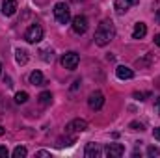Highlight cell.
I'll use <instances>...</instances> for the list:
<instances>
[{"instance_id":"cell-19","label":"cell","mask_w":160,"mask_h":158,"mask_svg":"<svg viewBox=\"0 0 160 158\" xmlns=\"http://www.w3.org/2000/svg\"><path fill=\"white\" fill-rule=\"evenodd\" d=\"M41 58H43L45 62H52L54 52H52V50H41Z\"/></svg>"},{"instance_id":"cell-24","label":"cell","mask_w":160,"mask_h":158,"mask_svg":"<svg viewBox=\"0 0 160 158\" xmlns=\"http://www.w3.org/2000/svg\"><path fill=\"white\" fill-rule=\"evenodd\" d=\"M153 136H155V140H160V126L153 130Z\"/></svg>"},{"instance_id":"cell-30","label":"cell","mask_w":160,"mask_h":158,"mask_svg":"<svg viewBox=\"0 0 160 158\" xmlns=\"http://www.w3.org/2000/svg\"><path fill=\"white\" fill-rule=\"evenodd\" d=\"M0 73H2V63H0Z\"/></svg>"},{"instance_id":"cell-1","label":"cell","mask_w":160,"mask_h":158,"mask_svg":"<svg viewBox=\"0 0 160 158\" xmlns=\"http://www.w3.org/2000/svg\"><path fill=\"white\" fill-rule=\"evenodd\" d=\"M116 37V26L112 21H102L99 28L95 30V43L99 47H106L110 41Z\"/></svg>"},{"instance_id":"cell-27","label":"cell","mask_w":160,"mask_h":158,"mask_svg":"<svg viewBox=\"0 0 160 158\" xmlns=\"http://www.w3.org/2000/svg\"><path fill=\"white\" fill-rule=\"evenodd\" d=\"M155 45L160 47V34H158V36H155Z\"/></svg>"},{"instance_id":"cell-23","label":"cell","mask_w":160,"mask_h":158,"mask_svg":"<svg viewBox=\"0 0 160 158\" xmlns=\"http://www.w3.org/2000/svg\"><path fill=\"white\" fill-rule=\"evenodd\" d=\"M8 155H9L8 147H4V145H2V147H0V156H8Z\"/></svg>"},{"instance_id":"cell-15","label":"cell","mask_w":160,"mask_h":158,"mask_svg":"<svg viewBox=\"0 0 160 158\" xmlns=\"http://www.w3.org/2000/svg\"><path fill=\"white\" fill-rule=\"evenodd\" d=\"M30 84H32V86H43V84H45L43 73H41V71H34V73L30 75Z\"/></svg>"},{"instance_id":"cell-10","label":"cell","mask_w":160,"mask_h":158,"mask_svg":"<svg viewBox=\"0 0 160 158\" xmlns=\"http://www.w3.org/2000/svg\"><path fill=\"white\" fill-rule=\"evenodd\" d=\"M84 155H86V158H99L102 155V149H101L99 143H88Z\"/></svg>"},{"instance_id":"cell-28","label":"cell","mask_w":160,"mask_h":158,"mask_svg":"<svg viewBox=\"0 0 160 158\" xmlns=\"http://www.w3.org/2000/svg\"><path fill=\"white\" fill-rule=\"evenodd\" d=\"M4 132H6V128H4V126H0V136H2Z\"/></svg>"},{"instance_id":"cell-20","label":"cell","mask_w":160,"mask_h":158,"mask_svg":"<svg viewBox=\"0 0 160 158\" xmlns=\"http://www.w3.org/2000/svg\"><path fill=\"white\" fill-rule=\"evenodd\" d=\"M147 155H149V156H158V155H160V149H158V147H153V145H151V147L147 149Z\"/></svg>"},{"instance_id":"cell-13","label":"cell","mask_w":160,"mask_h":158,"mask_svg":"<svg viewBox=\"0 0 160 158\" xmlns=\"http://www.w3.org/2000/svg\"><path fill=\"white\" fill-rule=\"evenodd\" d=\"M116 75H118V78H121V80L134 78V71H132V69H128V67H125V65H119V67L116 69Z\"/></svg>"},{"instance_id":"cell-5","label":"cell","mask_w":160,"mask_h":158,"mask_svg":"<svg viewBox=\"0 0 160 158\" xmlns=\"http://www.w3.org/2000/svg\"><path fill=\"white\" fill-rule=\"evenodd\" d=\"M88 104H89L91 110H101L104 106V95L101 91H93L89 95V99H88Z\"/></svg>"},{"instance_id":"cell-6","label":"cell","mask_w":160,"mask_h":158,"mask_svg":"<svg viewBox=\"0 0 160 158\" xmlns=\"http://www.w3.org/2000/svg\"><path fill=\"white\" fill-rule=\"evenodd\" d=\"M73 30H75V34H80V36L88 32V19L84 15H77L73 19Z\"/></svg>"},{"instance_id":"cell-26","label":"cell","mask_w":160,"mask_h":158,"mask_svg":"<svg viewBox=\"0 0 160 158\" xmlns=\"http://www.w3.org/2000/svg\"><path fill=\"white\" fill-rule=\"evenodd\" d=\"M155 110H157V114L160 116V99H157V102H155Z\"/></svg>"},{"instance_id":"cell-9","label":"cell","mask_w":160,"mask_h":158,"mask_svg":"<svg viewBox=\"0 0 160 158\" xmlns=\"http://www.w3.org/2000/svg\"><path fill=\"white\" fill-rule=\"evenodd\" d=\"M65 130H67V132H84V130H88V123H86L84 119H73V121L67 125Z\"/></svg>"},{"instance_id":"cell-2","label":"cell","mask_w":160,"mask_h":158,"mask_svg":"<svg viewBox=\"0 0 160 158\" xmlns=\"http://www.w3.org/2000/svg\"><path fill=\"white\" fill-rule=\"evenodd\" d=\"M54 17H56V21L60 24H67L71 21V9H69V6L65 2H58L54 6Z\"/></svg>"},{"instance_id":"cell-29","label":"cell","mask_w":160,"mask_h":158,"mask_svg":"<svg viewBox=\"0 0 160 158\" xmlns=\"http://www.w3.org/2000/svg\"><path fill=\"white\" fill-rule=\"evenodd\" d=\"M157 19H158V21H160V11H158V15H157Z\"/></svg>"},{"instance_id":"cell-21","label":"cell","mask_w":160,"mask_h":158,"mask_svg":"<svg viewBox=\"0 0 160 158\" xmlns=\"http://www.w3.org/2000/svg\"><path fill=\"white\" fill-rule=\"evenodd\" d=\"M130 128H132V130H143V125L138 123V121H132V123H130Z\"/></svg>"},{"instance_id":"cell-4","label":"cell","mask_w":160,"mask_h":158,"mask_svg":"<svg viewBox=\"0 0 160 158\" xmlns=\"http://www.w3.org/2000/svg\"><path fill=\"white\" fill-rule=\"evenodd\" d=\"M78 62H80V56L77 52H65V54L62 56V65H63L65 69H69V71L77 69V67H78Z\"/></svg>"},{"instance_id":"cell-3","label":"cell","mask_w":160,"mask_h":158,"mask_svg":"<svg viewBox=\"0 0 160 158\" xmlns=\"http://www.w3.org/2000/svg\"><path fill=\"white\" fill-rule=\"evenodd\" d=\"M24 39L28 41V43H39L43 39V28H41L39 24H32L28 30H26V34H24Z\"/></svg>"},{"instance_id":"cell-16","label":"cell","mask_w":160,"mask_h":158,"mask_svg":"<svg viewBox=\"0 0 160 158\" xmlns=\"http://www.w3.org/2000/svg\"><path fill=\"white\" fill-rule=\"evenodd\" d=\"M26 155H28V151H26V147H22V145H19V147L13 149V158H24Z\"/></svg>"},{"instance_id":"cell-12","label":"cell","mask_w":160,"mask_h":158,"mask_svg":"<svg viewBox=\"0 0 160 158\" xmlns=\"http://www.w3.org/2000/svg\"><path fill=\"white\" fill-rule=\"evenodd\" d=\"M145 34H147L145 22H136V26H134V30H132V37H134V39H143Z\"/></svg>"},{"instance_id":"cell-11","label":"cell","mask_w":160,"mask_h":158,"mask_svg":"<svg viewBox=\"0 0 160 158\" xmlns=\"http://www.w3.org/2000/svg\"><path fill=\"white\" fill-rule=\"evenodd\" d=\"M15 11H17V2L15 0H2V13L6 17L15 15Z\"/></svg>"},{"instance_id":"cell-22","label":"cell","mask_w":160,"mask_h":158,"mask_svg":"<svg viewBox=\"0 0 160 158\" xmlns=\"http://www.w3.org/2000/svg\"><path fill=\"white\" fill-rule=\"evenodd\" d=\"M145 97H149V93H134V99H138V101H143Z\"/></svg>"},{"instance_id":"cell-17","label":"cell","mask_w":160,"mask_h":158,"mask_svg":"<svg viewBox=\"0 0 160 158\" xmlns=\"http://www.w3.org/2000/svg\"><path fill=\"white\" fill-rule=\"evenodd\" d=\"M50 101H52V95H50V91H43L39 95V102L43 106H47V104H50Z\"/></svg>"},{"instance_id":"cell-8","label":"cell","mask_w":160,"mask_h":158,"mask_svg":"<svg viewBox=\"0 0 160 158\" xmlns=\"http://www.w3.org/2000/svg\"><path fill=\"white\" fill-rule=\"evenodd\" d=\"M140 0H116V4H114V7H116V11L119 13V15H123L125 11H128L132 6H136Z\"/></svg>"},{"instance_id":"cell-14","label":"cell","mask_w":160,"mask_h":158,"mask_svg":"<svg viewBox=\"0 0 160 158\" xmlns=\"http://www.w3.org/2000/svg\"><path fill=\"white\" fill-rule=\"evenodd\" d=\"M15 62H17L19 65H24V63L28 62V52H26L24 48H17V50H15Z\"/></svg>"},{"instance_id":"cell-18","label":"cell","mask_w":160,"mask_h":158,"mask_svg":"<svg viewBox=\"0 0 160 158\" xmlns=\"http://www.w3.org/2000/svg\"><path fill=\"white\" fill-rule=\"evenodd\" d=\"M26 101H28V93H26V91H19V93L15 95V102H17V104H24Z\"/></svg>"},{"instance_id":"cell-7","label":"cell","mask_w":160,"mask_h":158,"mask_svg":"<svg viewBox=\"0 0 160 158\" xmlns=\"http://www.w3.org/2000/svg\"><path fill=\"white\" fill-rule=\"evenodd\" d=\"M104 153L110 158H119V156L125 155V147H123L121 143H108L106 149H104Z\"/></svg>"},{"instance_id":"cell-25","label":"cell","mask_w":160,"mask_h":158,"mask_svg":"<svg viewBox=\"0 0 160 158\" xmlns=\"http://www.w3.org/2000/svg\"><path fill=\"white\" fill-rule=\"evenodd\" d=\"M36 156H50V153H47V151H38Z\"/></svg>"}]
</instances>
